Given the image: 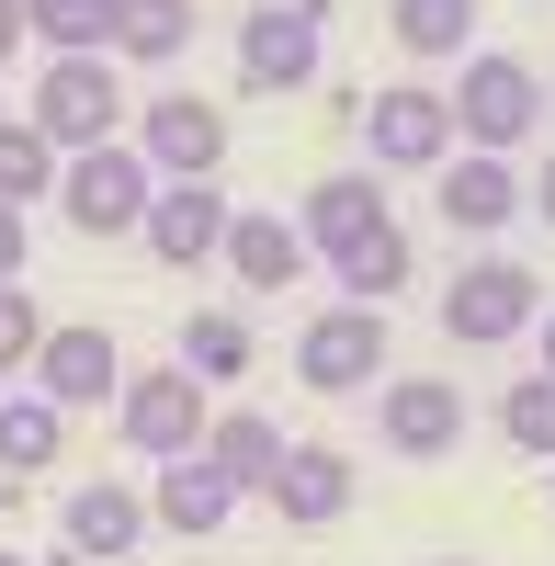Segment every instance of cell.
<instances>
[{"label":"cell","instance_id":"obj_10","mask_svg":"<svg viewBox=\"0 0 555 566\" xmlns=\"http://www.w3.org/2000/svg\"><path fill=\"white\" fill-rule=\"evenodd\" d=\"M375 431L408 464L465 453V386H453V374H386V386H375Z\"/></svg>","mask_w":555,"mask_h":566},{"label":"cell","instance_id":"obj_25","mask_svg":"<svg viewBox=\"0 0 555 566\" xmlns=\"http://www.w3.org/2000/svg\"><path fill=\"white\" fill-rule=\"evenodd\" d=\"M329 283H341V306H386L397 283H408V227H375L363 250H341V261H329Z\"/></svg>","mask_w":555,"mask_h":566},{"label":"cell","instance_id":"obj_30","mask_svg":"<svg viewBox=\"0 0 555 566\" xmlns=\"http://www.w3.org/2000/svg\"><path fill=\"white\" fill-rule=\"evenodd\" d=\"M522 216H544V227H555V148H544V181H522Z\"/></svg>","mask_w":555,"mask_h":566},{"label":"cell","instance_id":"obj_9","mask_svg":"<svg viewBox=\"0 0 555 566\" xmlns=\"http://www.w3.org/2000/svg\"><path fill=\"white\" fill-rule=\"evenodd\" d=\"M125 148L148 159L159 181H216V170H227V114L193 103V91H159V103H136Z\"/></svg>","mask_w":555,"mask_h":566},{"label":"cell","instance_id":"obj_17","mask_svg":"<svg viewBox=\"0 0 555 566\" xmlns=\"http://www.w3.org/2000/svg\"><path fill=\"white\" fill-rule=\"evenodd\" d=\"M148 522L181 533V544H205V533L239 522V488H227L205 453H170V464H159V488H148Z\"/></svg>","mask_w":555,"mask_h":566},{"label":"cell","instance_id":"obj_34","mask_svg":"<svg viewBox=\"0 0 555 566\" xmlns=\"http://www.w3.org/2000/svg\"><path fill=\"white\" fill-rule=\"evenodd\" d=\"M45 566H80V555H45Z\"/></svg>","mask_w":555,"mask_h":566},{"label":"cell","instance_id":"obj_32","mask_svg":"<svg viewBox=\"0 0 555 566\" xmlns=\"http://www.w3.org/2000/svg\"><path fill=\"white\" fill-rule=\"evenodd\" d=\"M544 374H555V306H544Z\"/></svg>","mask_w":555,"mask_h":566},{"label":"cell","instance_id":"obj_22","mask_svg":"<svg viewBox=\"0 0 555 566\" xmlns=\"http://www.w3.org/2000/svg\"><path fill=\"white\" fill-rule=\"evenodd\" d=\"M57 136H45L34 114H0V205H57Z\"/></svg>","mask_w":555,"mask_h":566},{"label":"cell","instance_id":"obj_33","mask_svg":"<svg viewBox=\"0 0 555 566\" xmlns=\"http://www.w3.org/2000/svg\"><path fill=\"white\" fill-rule=\"evenodd\" d=\"M0 566H34V555H12V544H0Z\"/></svg>","mask_w":555,"mask_h":566},{"label":"cell","instance_id":"obj_29","mask_svg":"<svg viewBox=\"0 0 555 566\" xmlns=\"http://www.w3.org/2000/svg\"><path fill=\"white\" fill-rule=\"evenodd\" d=\"M23 250H34V227H23V205H0V283H23Z\"/></svg>","mask_w":555,"mask_h":566},{"label":"cell","instance_id":"obj_12","mask_svg":"<svg viewBox=\"0 0 555 566\" xmlns=\"http://www.w3.org/2000/svg\"><path fill=\"white\" fill-rule=\"evenodd\" d=\"M23 386L45 397V408H114L125 397V352H114V328H45V352H34V374Z\"/></svg>","mask_w":555,"mask_h":566},{"label":"cell","instance_id":"obj_27","mask_svg":"<svg viewBox=\"0 0 555 566\" xmlns=\"http://www.w3.org/2000/svg\"><path fill=\"white\" fill-rule=\"evenodd\" d=\"M499 431H511V453L555 464V374H522V386L499 397Z\"/></svg>","mask_w":555,"mask_h":566},{"label":"cell","instance_id":"obj_16","mask_svg":"<svg viewBox=\"0 0 555 566\" xmlns=\"http://www.w3.org/2000/svg\"><path fill=\"white\" fill-rule=\"evenodd\" d=\"M295 227H306L317 261H341V250H363V239H375V227H397V216H386V193H375V170H329V181L295 205Z\"/></svg>","mask_w":555,"mask_h":566},{"label":"cell","instance_id":"obj_11","mask_svg":"<svg viewBox=\"0 0 555 566\" xmlns=\"http://www.w3.org/2000/svg\"><path fill=\"white\" fill-rule=\"evenodd\" d=\"M227 216H239V205H227L216 181H159L148 216H136V239H148L159 272H205V261L227 250Z\"/></svg>","mask_w":555,"mask_h":566},{"label":"cell","instance_id":"obj_19","mask_svg":"<svg viewBox=\"0 0 555 566\" xmlns=\"http://www.w3.org/2000/svg\"><path fill=\"white\" fill-rule=\"evenodd\" d=\"M511 216H522V170H511V159H477V148H453V159H442V227L499 239Z\"/></svg>","mask_w":555,"mask_h":566},{"label":"cell","instance_id":"obj_28","mask_svg":"<svg viewBox=\"0 0 555 566\" xmlns=\"http://www.w3.org/2000/svg\"><path fill=\"white\" fill-rule=\"evenodd\" d=\"M34 352H45L34 295H23V283H0V386H12V374H34Z\"/></svg>","mask_w":555,"mask_h":566},{"label":"cell","instance_id":"obj_8","mask_svg":"<svg viewBox=\"0 0 555 566\" xmlns=\"http://www.w3.org/2000/svg\"><path fill=\"white\" fill-rule=\"evenodd\" d=\"M533 317H544V283H533L522 261H465V272L442 283V328H453L465 352H499V340H522Z\"/></svg>","mask_w":555,"mask_h":566},{"label":"cell","instance_id":"obj_21","mask_svg":"<svg viewBox=\"0 0 555 566\" xmlns=\"http://www.w3.org/2000/svg\"><path fill=\"white\" fill-rule=\"evenodd\" d=\"M170 363L193 374V386H239V374H250V317H239V306H193Z\"/></svg>","mask_w":555,"mask_h":566},{"label":"cell","instance_id":"obj_15","mask_svg":"<svg viewBox=\"0 0 555 566\" xmlns=\"http://www.w3.org/2000/svg\"><path fill=\"white\" fill-rule=\"evenodd\" d=\"M227 272H239V295H284V283H306V227L295 216H272V205H239L227 216V250H216Z\"/></svg>","mask_w":555,"mask_h":566},{"label":"cell","instance_id":"obj_23","mask_svg":"<svg viewBox=\"0 0 555 566\" xmlns=\"http://www.w3.org/2000/svg\"><path fill=\"white\" fill-rule=\"evenodd\" d=\"M57 453H69V408H45L34 386L0 397V476H45Z\"/></svg>","mask_w":555,"mask_h":566},{"label":"cell","instance_id":"obj_18","mask_svg":"<svg viewBox=\"0 0 555 566\" xmlns=\"http://www.w3.org/2000/svg\"><path fill=\"white\" fill-rule=\"evenodd\" d=\"M284 453H295V442L272 431V408H216V419H205V464H216L239 499H261L272 476H284Z\"/></svg>","mask_w":555,"mask_h":566},{"label":"cell","instance_id":"obj_4","mask_svg":"<svg viewBox=\"0 0 555 566\" xmlns=\"http://www.w3.org/2000/svg\"><path fill=\"white\" fill-rule=\"evenodd\" d=\"M205 419H216V397H205L181 363L125 374V397H114V431H125V453H148V464H170V453H205Z\"/></svg>","mask_w":555,"mask_h":566},{"label":"cell","instance_id":"obj_5","mask_svg":"<svg viewBox=\"0 0 555 566\" xmlns=\"http://www.w3.org/2000/svg\"><path fill=\"white\" fill-rule=\"evenodd\" d=\"M148 193H159V170L125 148H80L69 170H57V216L80 227V239H136V216H148Z\"/></svg>","mask_w":555,"mask_h":566},{"label":"cell","instance_id":"obj_13","mask_svg":"<svg viewBox=\"0 0 555 566\" xmlns=\"http://www.w3.org/2000/svg\"><path fill=\"white\" fill-rule=\"evenodd\" d=\"M261 499H272V522H295V533H329L341 510L363 499V464H352L341 442H295V453H284V476H272Z\"/></svg>","mask_w":555,"mask_h":566},{"label":"cell","instance_id":"obj_7","mask_svg":"<svg viewBox=\"0 0 555 566\" xmlns=\"http://www.w3.org/2000/svg\"><path fill=\"white\" fill-rule=\"evenodd\" d=\"M295 374L317 397H363V386H386V306H317L295 328Z\"/></svg>","mask_w":555,"mask_h":566},{"label":"cell","instance_id":"obj_35","mask_svg":"<svg viewBox=\"0 0 555 566\" xmlns=\"http://www.w3.org/2000/svg\"><path fill=\"white\" fill-rule=\"evenodd\" d=\"M431 566H465V555H431Z\"/></svg>","mask_w":555,"mask_h":566},{"label":"cell","instance_id":"obj_24","mask_svg":"<svg viewBox=\"0 0 555 566\" xmlns=\"http://www.w3.org/2000/svg\"><path fill=\"white\" fill-rule=\"evenodd\" d=\"M386 12H397V45H408L420 69H442V57H465V45H477V0H386Z\"/></svg>","mask_w":555,"mask_h":566},{"label":"cell","instance_id":"obj_6","mask_svg":"<svg viewBox=\"0 0 555 566\" xmlns=\"http://www.w3.org/2000/svg\"><path fill=\"white\" fill-rule=\"evenodd\" d=\"M363 159L375 170H442L453 159V103L431 80H397V91H363Z\"/></svg>","mask_w":555,"mask_h":566},{"label":"cell","instance_id":"obj_20","mask_svg":"<svg viewBox=\"0 0 555 566\" xmlns=\"http://www.w3.org/2000/svg\"><path fill=\"white\" fill-rule=\"evenodd\" d=\"M114 23H125V0H23V34L45 57H114Z\"/></svg>","mask_w":555,"mask_h":566},{"label":"cell","instance_id":"obj_26","mask_svg":"<svg viewBox=\"0 0 555 566\" xmlns=\"http://www.w3.org/2000/svg\"><path fill=\"white\" fill-rule=\"evenodd\" d=\"M181 45H193V0H125L114 57H136V69H170Z\"/></svg>","mask_w":555,"mask_h":566},{"label":"cell","instance_id":"obj_31","mask_svg":"<svg viewBox=\"0 0 555 566\" xmlns=\"http://www.w3.org/2000/svg\"><path fill=\"white\" fill-rule=\"evenodd\" d=\"M23 45H34V34H23V0H0V69H12Z\"/></svg>","mask_w":555,"mask_h":566},{"label":"cell","instance_id":"obj_36","mask_svg":"<svg viewBox=\"0 0 555 566\" xmlns=\"http://www.w3.org/2000/svg\"><path fill=\"white\" fill-rule=\"evenodd\" d=\"M544 488H555V464H544Z\"/></svg>","mask_w":555,"mask_h":566},{"label":"cell","instance_id":"obj_2","mask_svg":"<svg viewBox=\"0 0 555 566\" xmlns=\"http://www.w3.org/2000/svg\"><path fill=\"white\" fill-rule=\"evenodd\" d=\"M34 125L57 136V159H80V148H114V136L136 125V103H125L114 57H45V69H34Z\"/></svg>","mask_w":555,"mask_h":566},{"label":"cell","instance_id":"obj_14","mask_svg":"<svg viewBox=\"0 0 555 566\" xmlns=\"http://www.w3.org/2000/svg\"><path fill=\"white\" fill-rule=\"evenodd\" d=\"M136 533H148V499H136L125 476H80V488L57 499V555L114 566V555H136Z\"/></svg>","mask_w":555,"mask_h":566},{"label":"cell","instance_id":"obj_3","mask_svg":"<svg viewBox=\"0 0 555 566\" xmlns=\"http://www.w3.org/2000/svg\"><path fill=\"white\" fill-rule=\"evenodd\" d=\"M329 69V0H261L239 23V91H317Z\"/></svg>","mask_w":555,"mask_h":566},{"label":"cell","instance_id":"obj_1","mask_svg":"<svg viewBox=\"0 0 555 566\" xmlns=\"http://www.w3.org/2000/svg\"><path fill=\"white\" fill-rule=\"evenodd\" d=\"M442 103H453V136H465L477 159H511V148H533V125H544V80L522 57H499V45H477Z\"/></svg>","mask_w":555,"mask_h":566}]
</instances>
